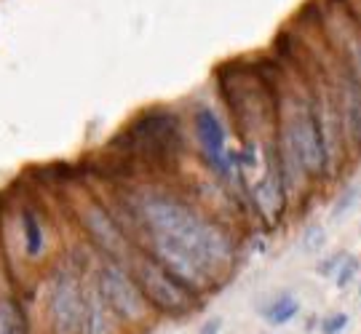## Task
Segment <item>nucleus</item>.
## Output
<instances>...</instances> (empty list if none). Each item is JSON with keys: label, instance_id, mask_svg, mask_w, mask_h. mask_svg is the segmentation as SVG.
<instances>
[{"label": "nucleus", "instance_id": "obj_7", "mask_svg": "<svg viewBox=\"0 0 361 334\" xmlns=\"http://www.w3.org/2000/svg\"><path fill=\"white\" fill-rule=\"evenodd\" d=\"M116 326L118 318L113 316V310L107 308L97 283L89 278L83 283V313H80L78 334H116Z\"/></svg>", "mask_w": 361, "mask_h": 334}, {"label": "nucleus", "instance_id": "obj_16", "mask_svg": "<svg viewBox=\"0 0 361 334\" xmlns=\"http://www.w3.org/2000/svg\"><path fill=\"white\" fill-rule=\"evenodd\" d=\"M222 332V318L219 316H209L207 321L201 323V329H198V334H219Z\"/></svg>", "mask_w": 361, "mask_h": 334}, {"label": "nucleus", "instance_id": "obj_13", "mask_svg": "<svg viewBox=\"0 0 361 334\" xmlns=\"http://www.w3.org/2000/svg\"><path fill=\"white\" fill-rule=\"evenodd\" d=\"M361 270V262H359V257H345V262H343V265H340V270H337L335 273V278H332V281H335V286L337 289H348L350 283L356 281V273H359Z\"/></svg>", "mask_w": 361, "mask_h": 334}, {"label": "nucleus", "instance_id": "obj_14", "mask_svg": "<svg viewBox=\"0 0 361 334\" xmlns=\"http://www.w3.org/2000/svg\"><path fill=\"white\" fill-rule=\"evenodd\" d=\"M348 313H343V310H337V313H329V316H324L322 323H319V332L322 334H343L348 329Z\"/></svg>", "mask_w": 361, "mask_h": 334}, {"label": "nucleus", "instance_id": "obj_8", "mask_svg": "<svg viewBox=\"0 0 361 334\" xmlns=\"http://www.w3.org/2000/svg\"><path fill=\"white\" fill-rule=\"evenodd\" d=\"M300 310H302V302L295 292H279L259 305V316L271 326H286L300 316Z\"/></svg>", "mask_w": 361, "mask_h": 334}, {"label": "nucleus", "instance_id": "obj_1", "mask_svg": "<svg viewBox=\"0 0 361 334\" xmlns=\"http://www.w3.org/2000/svg\"><path fill=\"white\" fill-rule=\"evenodd\" d=\"M110 206L134 246L142 238H164L182 246L219 286L238 265V241L231 228L177 187L137 185Z\"/></svg>", "mask_w": 361, "mask_h": 334}, {"label": "nucleus", "instance_id": "obj_5", "mask_svg": "<svg viewBox=\"0 0 361 334\" xmlns=\"http://www.w3.org/2000/svg\"><path fill=\"white\" fill-rule=\"evenodd\" d=\"M83 273L75 262L56 265L49 283L46 313L51 323V334H78L80 313H83Z\"/></svg>", "mask_w": 361, "mask_h": 334}, {"label": "nucleus", "instance_id": "obj_18", "mask_svg": "<svg viewBox=\"0 0 361 334\" xmlns=\"http://www.w3.org/2000/svg\"><path fill=\"white\" fill-rule=\"evenodd\" d=\"M359 295H361V283H359Z\"/></svg>", "mask_w": 361, "mask_h": 334}, {"label": "nucleus", "instance_id": "obj_4", "mask_svg": "<svg viewBox=\"0 0 361 334\" xmlns=\"http://www.w3.org/2000/svg\"><path fill=\"white\" fill-rule=\"evenodd\" d=\"M75 217L83 235L89 238L94 246L97 257L118 259L126 262L131 252H134V241H131L129 230L123 228V222L118 219L113 206L104 204L102 198L94 195H80L75 204Z\"/></svg>", "mask_w": 361, "mask_h": 334}, {"label": "nucleus", "instance_id": "obj_11", "mask_svg": "<svg viewBox=\"0 0 361 334\" xmlns=\"http://www.w3.org/2000/svg\"><path fill=\"white\" fill-rule=\"evenodd\" d=\"M359 201H361V185H350V187H345V190L335 198V204H332V219H343L350 209H356Z\"/></svg>", "mask_w": 361, "mask_h": 334}, {"label": "nucleus", "instance_id": "obj_19", "mask_svg": "<svg viewBox=\"0 0 361 334\" xmlns=\"http://www.w3.org/2000/svg\"><path fill=\"white\" fill-rule=\"evenodd\" d=\"M359 235H361V230H359Z\"/></svg>", "mask_w": 361, "mask_h": 334}, {"label": "nucleus", "instance_id": "obj_2", "mask_svg": "<svg viewBox=\"0 0 361 334\" xmlns=\"http://www.w3.org/2000/svg\"><path fill=\"white\" fill-rule=\"evenodd\" d=\"M123 265L134 276V281L153 313H161L166 318H182L198 308V297L190 289H185L166 268H161L145 249L134 246V252L126 257Z\"/></svg>", "mask_w": 361, "mask_h": 334}, {"label": "nucleus", "instance_id": "obj_17", "mask_svg": "<svg viewBox=\"0 0 361 334\" xmlns=\"http://www.w3.org/2000/svg\"><path fill=\"white\" fill-rule=\"evenodd\" d=\"M340 3L345 6V11L350 13V19H353L361 30V0H340Z\"/></svg>", "mask_w": 361, "mask_h": 334}, {"label": "nucleus", "instance_id": "obj_12", "mask_svg": "<svg viewBox=\"0 0 361 334\" xmlns=\"http://www.w3.org/2000/svg\"><path fill=\"white\" fill-rule=\"evenodd\" d=\"M348 257V252L345 249H335V252H329L326 257H322L316 262V273L322 276V278H335V273L340 270V265L345 262Z\"/></svg>", "mask_w": 361, "mask_h": 334}, {"label": "nucleus", "instance_id": "obj_6", "mask_svg": "<svg viewBox=\"0 0 361 334\" xmlns=\"http://www.w3.org/2000/svg\"><path fill=\"white\" fill-rule=\"evenodd\" d=\"M335 19H326L329 25H335V40L329 43L340 56L343 62L353 70V75L359 78L361 83V30L359 25L350 19V13L345 11V6L337 0L335 11H329Z\"/></svg>", "mask_w": 361, "mask_h": 334}, {"label": "nucleus", "instance_id": "obj_10", "mask_svg": "<svg viewBox=\"0 0 361 334\" xmlns=\"http://www.w3.org/2000/svg\"><path fill=\"white\" fill-rule=\"evenodd\" d=\"M0 334H30L25 308L11 295L0 297Z\"/></svg>", "mask_w": 361, "mask_h": 334}, {"label": "nucleus", "instance_id": "obj_3", "mask_svg": "<svg viewBox=\"0 0 361 334\" xmlns=\"http://www.w3.org/2000/svg\"><path fill=\"white\" fill-rule=\"evenodd\" d=\"M91 281L97 283L99 295L107 302V308L113 310L118 323L137 326V323H145L153 316L147 299L142 297L140 286L134 281V276H131L129 268L123 262L97 257L94 268H91Z\"/></svg>", "mask_w": 361, "mask_h": 334}, {"label": "nucleus", "instance_id": "obj_9", "mask_svg": "<svg viewBox=\"0 0 361 334\" xmlns=\"http://www.w3.org/2000/svg\"><path fill=\"white\" fill-rule=\"evenodd\" d=\"M19 228H22V246H25L27 257H40L43 249H46V233L40 225V217L32 209H25L22 217H19Z\"/></svg>", "mask_w": 361, "mask_h": 334}, {"label": "nucleus", "instance_id": "obj_15", "mask_svg": "<svg viewBox=\"0 0 361 334\" xmlns=\"http://www.w3.org/2000/svg\"><path fill=\"white\" fill-rule=\"evenodd\" d=\"M324 244H326V233H324V228H310L308 233H305V238H302V246H305V252H322Z\"/></svg>", "mask_w": 361, "mask_h": 334}]
</instances>
